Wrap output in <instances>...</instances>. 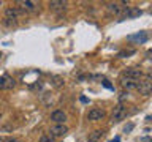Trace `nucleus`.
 <instances>
[{
    "label": "nucleus",
    "mask_w": 152,
    "mask_h": 142,
    "mask_svg": "<svg viewBox=\"0 0 152 142\" xmlns=\"http://www.w3.org/2000/svg\"><path fill=\"white\" fill-rule=\"evenodd\" d=\"M136 90L140 92V95H142V96H147V95H151V92H152V78H151V74L142 76V78L138 80Z\"/></svg>",
    "instance_id": "f257e3e1"
},
{
    "label": "nucleus",
    "mask_w": 152,
    "mask_h": 142,
    "mask_svg": "<svg viewBox=\"0 0 152 142\" xmlns=\"http://www.w3.org/2000/svg\"><path fill=\"white\" fill-rule=\"evenodd\" d=\"M128 5L125 2H109L106 3V11L111 14V16H116V17H121V14L124 13Z\"/></svg>",
    "instance_id": "f03ea898"
},
{
    "label": "nucleus",
    "mask_w": 152,
    "mask_h": 142,
    "mask_svg": "<svg viewBox=\"0 0 152 142\" xmlns=\"http://www.w3.org/2000/svg\"><path fill=\"white\" fill-rule=\"evenodd\" d=\"M127 115H128V109L121 103V104H117V106L114 107V111H113V122L117 123V122L124 120V118H127Z\"/></svg>",
    "instance_id": "7ed1b4c3"
},
{
    "label": "nucleus",
    "mask_w": 152,
    "mask_h": 142,
    "mask_svg": "<svg viewBox=\"0 0 152 142\" xmlns=\"http://www.w3.org/2000/svg\"><path fill=\"white\" fill-rule=\"evenodd\" d=\"M142 14V11L136 7H127L124 9V13L121 14V19H135V17H140Z\"/></svg>",
    "instance_id": "20e7f679"
},
{
    "label": "nucleus",
    "mask_w": 152,
    "mask_h": 142,
    "mask_svg": "<svg viewBox=\"0 0 152 142\" xmlns=\"http://www.w3.org/2000/svg\"><path fill=\"white\" fill-rule=\"evenodd\" d=\"M121 78H128V79H135V80H140L142 78V71L140 68H125L122 71V76Z\"/></svg>",
    "instance_id": "39448f33"
},
{
    "label": "nucleus",
    "mask_w": 152,
    "mask_h": 142,
    "mask_svg": "<svg viewBox=\"0 0 152 142\" xmlns=\"http://www.w3.org/2000/svg\"><path fill=\"white\" fill-rule=\"evenodd\" d=\"M49 133H51L49 136L52 139H54V137H64L66 133H68V126L66 125H54V126H51Z\"/></svg>",
    "instance_id": "423d86ee"
},
{
    "label": "nucleus",
    "mask_w": 152,
    "mask_h": 142,
    "mask_svg": "<svg viewBox=\"0 0 152 142\" xmlns=\"http://www.w3.org/2000/svg\"><path fill=\"white\" fill-rule=\"evenodd\" d=\"M104 111L103 109H98V107H94V109H90L89 114H87V118L90 122H98V120H103L104 118Z\"/></svg>",
    "instance_id": "0eeeda50"
},
{
    "label": "nucleus",
    "mask_w": 152,
    "mask_h": 142,
    "mask_svg": "<svg viewBox=\"0 0 152 142\" xmlns=\"http://www.w3.org/2000/svg\"><path fill=\"white\" fill-rule=\"evenodd\" d=\"M24 11L18 7H10L5 9V19H11V21H16V19L21 16Z\"/></svg>",
    "instance_id": "6e6552de"
},
{
    "label": "nucleus",
    "mask_w": 152,
    "mask_h": 142,
    "mask_svg": "<svg viewBox=\"0 0 152 142\" xmlns=\"http://www.w3.org/2000/svg\"><path fill=\"white\" fill-rule=\"evenodd\" d=\"M51 120L56 122L57 125H65V120H66V114L64 111H54L51 114Z\"/></svg>",
    "instance_id": "1a4fd4ad"
},
{
    "label": "nucleus",
    "mask_w": 152,
    "mask_h": 142,
    "mask_svg": "<svg viewBox=\"0 0 152 142\" xmlns=\"http://www.w3.org/2000/svg\"><path fill=\"white\" fill-rule=\"evenodd\" d=\"M136 84H138V80H135V79L121 78V85H122V88L127 90V92L128 90H136Z\"/></svg>",
    "instance_id": "9d476101"
},
{
    "label": "nucleus",
    "mask_w": 152,
    "mask_h": 142,
    "mask_svg": "<svg viewBox=\"0 0 152 142\" xmlns=\"http://www.w3.org/2000/svg\"><path fill=\"white\" fill-rule=\"evenodd\" d=\"M18 5H21L22 11H37V9H38V3L37 2H30V0H26V2H18Z\"/></svg>",
    "instance_id": "9b49d317"
},
{
    "label": "nucleus",
    "mask_w": 152,
    "mask_h": 142,
    "mask_svg": "<svg viewBox=\"0 0 152 142\" xmlns=\"http://www.w3.org/2000/svg\"><path fill=\"white\" fill-rule=\"evenodd\" d=\"M127 40L128 41H136V43H146L147 41V33L146 32H138L136 35H130Z\"/></svg>",
    "instance_id": "f8f14e48"
},
{
    "label": "nucleus",
    "mask_w": 152,
    "mask_h": 142,
    "mask_svg": "<svg viewBox=\"0 0 152 142\" xmlns=\"http://www.w3.org/2000/svg\"><path fill=\"white\" fill-rule=\"evenodd\" d=\"M49 8L54 9V11H64L66 8V2H62V0H52L49 2Z\"/></svg>",
    "instance_id": "ddd939ff"
},
{
    "label": "nucleus",
    "mask_w": 152,
    "mask_h": 142,
    "mask_svg": "<svg viewBox=\"0 0 152 142\" xmlns=\"http://www.w3.org/2000/svg\"><path fill=\"white\" fill-rule=\"evenodd\" d=\"M102 136H103V131H102V130H95V131H92V133H89L87 141H89V142H98L100 139H102Z\"/></svg>",
    "instance_id": "4468645a"
},
{
    "label": "nucleus",
    "mask_w": 152,
    "mask_h": 142,
    "mask_svg": "<svg viewBox=\"0 0 152 142\" xmlns=\"http://www.w3.org/2000/svg\"><path fill=\"white\" fill-rule=\"evenodd\" d=\"M3 84H5V90H11V88H14V85H16L14 84V79L8 74L3 76Z\"/></svg>",
    "instance_id": "2eb2a0df"
},
{
    "label": "nucleus",
    "mask_w": 152,
    "mask_h": 142,
    "mask_svg": "<svg viewBox=\"0 0 152 142\" xmlns=\"http://www.w3.org/2000/svg\"><path fill=\"white\" fill-rule=\"evenodd\" d=\"M52 85L54 87H62L64 85V79L60 76H52Z\"/></svg>",
    "instance_id": "dca6fc26"
},
{
    "label": "nucleus",
    "mask_w": 152,
    "mask_h": 142,
    "mask_svg": "<svg viewBox=\"0 0 152 142\" xmlns=\"http://www.w3.org/2000/svg\"><path fill=\"white\" fill-rule=\"evenodd\" d=\"M135 54V49H128V51H121L117 54V57H121V59H124V57H127V55H133Z\"/></svg>",
    "instance_id": "f3484780"
},
{
    "label": "nucleus",
    "mask_w": 152,
    "mask_h": 142,
    "mask_svg": "<svg viewBox=\"0 0 152 142\" xmlns=\"http://www.w3.org/2000/svg\"><path fill=\"white\" fill-rule=\"evenodd\" d=\"M40 142H54V139H52L49 134H43V136L40 137Z\"/></svg>",
    "instance_id": "a211bd4d"
},
{
    "label": "nucleus",
    "mask_w": 152,
    "mask_h": 142,
    "mask_svg": "<svg viewBox=\"0 0 152 142\" xmlns=\"http://www.w3.org/2000/svg\"><path fill=\"white\" fill-rule=\"evenodd\" d=\"M102 84H103V87H106L108 90H114V85L109 82L108 79H103V82H102Z\"/></svg>",
    "instance_id": "6ab92c4d"
},
{
    "label": "nucleus",
    "mask_w": 152,
    "mask_h": 142,
    "mask_svg": "<svg viewBox=\"0 0 152 142\" xmlns=\"http://www.w3.org/2000/svg\"><path fill=\"white\" fill-rule=\"evenodd\" d=\"M3 24H5L7 27H13V25H16V21H11V19H5Z\"/></svg>",
    "instance_id": "aec40b11"
},
{
    "label": "nucleus",
    "mask_w": 152,
    "mask_h": 142,
    "mask_svg": "<svg viewBox=\"0 0 152 142\" xmlns=\"http://www.w3.org/2000/svg\"><path fill=\"white\" fill-rule=\"evenodd\" d=\"M133 130V123H128V125L125 126V128H124V131H125V133H128V131H132Z\"/></svg>",
    "instance_id": "412c9836"
},
{
    "label": "nucleus",
    "mask_w": 152,
    "mask_h": 142,
    "mask_svg": "<svg viewBox=\"0 0 152 142\" xmlns=\"http://www.w3.org/2000/svg\"><path fill=\"white\" fill-rule=\"evenodd\" d=\"M0 90H5V84H3V78H0Z\"/></svg>",
    "instance_id": "4be33fe9"
},
{
    "label": "nucleus",
    "mask_w": 152,
    "mask_h": 142,
    "mask_svg": "<svg viewBox=\"0 0 152 142\" xmlns=\"http://www.w3.org/2000/svg\"><path fill=\"white\" fill-rule=\"evenodd\" d=\"M141 142H152V139H151L149 136H147V137H142V139H141Z\"/></svg>",
    "instance_id": "5701e85b"
},
{
    "label": "nucleus",
    "mask_w": 152,
    "mask_h": 142,
    "mask_svg": "<svg viewBox=\"0 0 152 142\" xmlns=\"http://www.w3.org/2000/svg\"><path fill=\"white\" fill-rule=\"evenodd\" d=\"M109 142H121V137H114V139H111V141H109Z\"/></svg>",
    "instance_id": "b1692460"
},
{
    "label": "nucleus",
    "mask_w": 152,
    "mask_h": 142,
    "mask_svg": "<svg viewBox=\"0 0 152 142\" xmlns=\"http://www.w3.org/2000/svg\"><path fill=\"white\" fill-rule=\"evenodd\" d=\"M79 99H81V103H87V98H86V96H81Z\"/></svg>",
    "instance_id": "393cba45"
},
{
    "label": "nucleus",
    "mask_w": 152,
    "mask_h": 142,
    "mask_svg": "<svg viewBox=\"0 0 152 142\" xmlns=\"http://www.w3.org/2000/svg\"><path fill=\"white\" fill-rule=\"evenodd\" d=\"M8 142H21V141H18V139H10Z\"/></svg>",
    "instance_id": "a878e982"
},
{
    "label": "nucleus",
    "mask_w": 152,
    "mask_h": 142,
    "mask_svg": "<svg viewBox=\"0 0 152 142\" xmlns=\"http://www.w3.org/2000/svg\"><path fill=\"white\" fill-rule=\"evenodd\" d=\"M0 120H2V114H0Z\"/></svg>",
    "instance_id": "bb28decb"
},
{
    "label": "nucleus",
    "mask_w": 152,
    "mask_h": 142,
    "mask_svg": "<svg viewBox=\"0 0 152 142\" xmlns=\"http://www.w3.org/2000/svg\"><path fill=\"white\" fill-rule=\"evenodd\" d=\"M0 5H2V0H0Z\"/></svg>",
    "instance_id": "cd10ccee"
},
{
    "label": "nucleus",
    "mask_w": 152,
    "mask_h": 142,
    "mask_svg": "<svg viewBox=\"0 0 152 142\" xmlns=\"http://www.w3.org/2000/svg\"><path fill=\"white\" fill-rule=\"evenodd\" d=\"M0 57H2V54H0Z\"/></svg>",
    "instance_id": "c85d7f7f"
}]
</instances>
